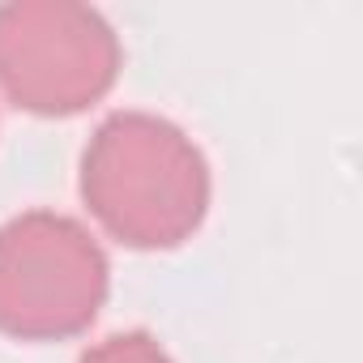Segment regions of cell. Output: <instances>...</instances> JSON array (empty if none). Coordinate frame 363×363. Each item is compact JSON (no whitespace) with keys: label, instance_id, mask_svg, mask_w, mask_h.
<instances>
[{"label":"cell","instance_id":"cell-3","mask_svg":"<svg viewBox=\"0 0 363 363\" xmlns=\"http://www.w3.org/2000/svg\"><path fill=\"white\" fill-rule=\"evenodd\" d=\"M120 73L111 22L82 0L0 5V90L35 116H77Z\"/></svg>","mask_w":363,"mask_h":363},{"label":"cell","instance_id":"cell-1","mask_svg":"<svg viewBox=\"0 0 363 363\" xmlns=\"http://www.w3.org/2000/svg\"><path fill=\"white\" fill-rule=\"evenodd\" d=\"M82 197L128 248H175L210 210V162L197 141L150 111L107 116L82 154Z\"/></svg>","mask_w":363,"mask_h":363},{"label":"cell","instance_id":"cell-4","mask_svg":"<svg viewBox=\"0 0 363 363\" xmlns=\"http://www.w3.org/2000/svg\"><path fill=\"white\" fill-rule=\"evenodd\" d=\"M77 363H171V354L141 329H128V333H111L103 337L99 346H90Z\"/></svg>","mask_w":363,"mask_h":363},{"label":"cell","instance_id":"cell-2","mask_svg":"<svg viewBox=\"0 0 363 363\" xmlns=\"http://www.w3.org/2000/svg\"><path fill=\"white\" fill-rule=\"evenodd\" d=\"M107 257L69 214L30 210L0 227V329L26 342L82 333L107 299Z\"/></svg>","mask_w":363,"mask_h":363}]
</instances>
